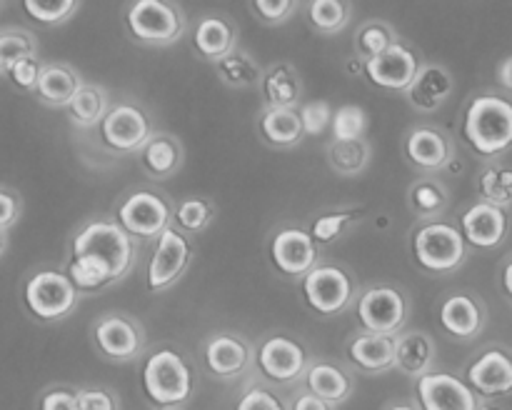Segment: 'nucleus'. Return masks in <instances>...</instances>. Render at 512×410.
<instances>
[{"mask_svg":"<svg viewBox=\"0 0 512 410\" xmlns=\"http://www.w3.org/2000/svg\"><path fill=\"white\" fill-rule=\"evenodd\" d=\"M80 88H83V83L68 65H45L35 93L50 108H68Z\"/></svg>","mask_w":512,"mask_h":410,"instance_id":"393cba45","label":"nucleus"},{"mask_svg":"<svg viewBox=\"0 0 512 410\" xmlns=\"http://www.w3.org/2000/svg\"><path fill=\"white\" fill-rule=\"evenodd\" d=\"M303 293L310 308L320 315H335L345 310L353 298V283L348 273L333 265H318L303 280Z\"/></svg>","mask_w":512,"mask_h":410,"instance_id":"6e6552de","label":"nucleus"},{"mask_svg":"<svg viewBox=\"0 0 512 410\" xmlns=\"http://www.w3.org/2000/svg\"><path fill=\"white\" fill-rule=\"evenodd\" d=\"M250 363V348L245 340L235 338V335H215L205 345V365L213 375L220 378H233V375L243 373Z\"/></svg>","mask_w":512,"mask_h":410,"instance_id":"aec40b11","label":"nucleus"},{"mask_svg":"<svg viewBox=\"0 0 512 410\" xmlns=\"http://www.w3.org/2000/svg\"><path fill=\"white\" fill-rule=\"evenodd\" d=\"M40 410H80L78 393L65 388H53L40 398Z\"/></svg>","mask_w":512,"mask_h":410,"instance_id":"09e8293b","label":"nucleus"},{"mask_svg":"<svg viewBox=\"0 0 512 410\" xmlns=\"http://www.w3.org/2000/svg\"><path fill=\"white\" fill-rule=\"evenodd\" d=\"M163 410H178V408H163Z\"/></svg>","mask_w":512,"mask_h":410,"instance_id":"4d7b16f0","label":"nucleus"},{"mask_svg":"<svg viewBox=\"0 0 512 410\" xmlns=\"http://www.w3.org/2000/svg\"><path fill=\"white\" fill-rule=\"evenodd\" d=\"M410 200L415 205V213L420 218H433V215H440L448 205V193L440 183L435 180H418L413 185V193H410Z\"/></svg>","mask_w":512,"mask_h":410,"instance_id":"4c0bfd02","label":"nucleus"},{"mask_svg":"<svg viewBox=\"0 0 512 410\" xmlns=\"http://www.w3.org/2000/svg\"><path fill=\"white\" fill-rule=\"evenodd\" d=\"M183 150L168 135H153L143 148V165L153 178H168L180 168Z\"/></svg>","mask_w":512,"mask_h":410,"instance_id":"7c9ffc66","label":"nucleus"},{"mask_svg":"<svg viewBox=\"0 0 512 410\" xmlns=\"http://www.w3.org/2000/svg\"><path fill=\"white\" fill-rule=\"evenodd\" d=\"M328 158L340 175H358L370 160V145L365 140H333Z\"/></svg>","mask_w":512,"mask_h":410,"instance_id":"473e14b6","label":"nucleus"},{"mask_svg":"<svg viewBox=\"0 0 512 410\" xmlns=\"http://www.w3.org/2000/svg\"><path fill=\"white\" fill-rule=\"evenodd\" d=\"M480 195L483 203L495 205V208H510L512 205V168H503V165H490L483 170L478 178Z\"/></svg>","mask_w":512,"mask_h":410,"instance_id":"72a5a7b5","label":"nucleus"},{"mask_svg":"<svg viewBox=\"0 0 512 410\" xmlns=\"http://www.w3.org/2000/svg\"><path fill=\"white\" fill-rule=\"evenodd\" d=\"M195 48L203 58L208 60H223L235 50V30L228 20L223 18H205L200 20L198 30H195Z\"/></svg>","mask_w":512,"mask_h":410,"instance_id":"cd10ccee","label":"nucleus"},{"mask_svg":"<svg viewBox=\"0 0 512 410\" xmlns=\"http://www.w3.org/2000/svg\"><path fill=\"white\" fill-rule=\"evenodd\" d=\"M18 218H20V200L15 198L8 188H5L3 193H0V228H3V233Z\"/></svg>","mask_w":512,"mask_h":410,"instance_id":"8fccbe9b","label":"nucleus"},{"mask_svg":"<svg viewBox=\"0 0 512 410\" xmlns=\"http://www.w3.org/2000/svg\"><path fill=\"white\" fill-rule=\"evenodd\" d=\"M128 28L140 43L165 48L183 35V15L163 0H138L128 10Z\"/></svg>","mask_w":512,"mask_h":410,"instance_id":"39448f33","label":"nucleus"},{"mask_svg":"<svg viewBox=\"0 0 512 410\" xmlns=\"http://www.w3.org/2000/svg\"><path fill=\"white\" fill-rule=\"evenodd\" d=\"M258 360L263 373L275 383H293L300 375L308 373L305 350L295 340L285 338V335H275V338L265 340L260 345Z\"/></svg>","mask_w":512,"mask_h":410,"instance_id":"2eb2a0df","label":"nucleus"},{"mask_svg":"<svg viewBox=\"0 0 512 410\" xmlns=\"http://www.w3.org/2000/svg\"><path fill=\"white\" fill-rule=\"evenodd\" d=\"M175 220L183 230L188 233H195V230H203L205 225L213 220V205L208 200H200V198H190L185 203H180L175 208Z\"/></svg>","mask_w":512,"mask_h":410,"instance_id":"79ce46f5","label":"nucleus"},{"mask_svg":"<svg viewBox=\"0 0 512 410\" xmlns=\"http://www.w3.org/2000/svg\"><path fill=\"white\" fill-rule=\"evenodd\" d=\"M170 208L160 195L138 190L118 210V223L135 238H160L168 230Z\"/></svg>","mask_w":512,"mask_h":410,"instance_id":"1a4fd4ad","label":"nucleus"},{"mask_svg":"<svg viewBox=\"0 0 512 410\" xmlns=\"http://www.w3.org/2000/svg\"><path fill=\"white\" fill-rule=\"evenodd\" d=\"M253 8H255V13L265 20V23L275 25L293 13L295 3L293 0H255Z\"/></svg>","mask_w":512,"mask_h":410,"instance_id":"49530a36","label":"nucleus"},{"mask_svg":"<svg viewBox=\"0 0 512 410\" xmlns=\"http://www.w3.org/2000/svg\"><path fill=\"white\" fill-rule=\"evenodd\" d=\"M263 90L270 108L285 110H293L300 103V95H303V85H300L298 73L290 63H275L273 68L265 70Z\"/></svg>","mask_w":512,"mask_h":410,"instance_id":"b1692460","label":"nucleus"},{"mask_svg":"<svg viewBox=\"0 0 512 410\" xmlns=\"http://www.w3.org/2000/svg\"><path fill=\"white\" fill-rule=\"evenodd\" d=\"M453 85V75H450L448 68H443L438 63H428L420 68L418 78L410 85L408 98L418 110L433 113V110H438L453 95Z\"/></svg>","mask_w":512,"mask_h":410,"instance_id":"6ab92c4d","label":"nucleus"},{"mask_svg":"<svg viewBox=\"0 0 512 410\" xmlns=\"http://www.w3.org/2000/svg\"><path fill=\"white\" fill-rule=\"evenodd\" d=\"M355 43H358V50L365 55V60H373L378 58V55L388 53L398 40H395L393 30H390L388 23L373 20V23H365L363 28H360Z\"/></svg>","mask_w":512,"mask_h":410,"instance_id":"e433bc0d","label":"nucleus"},{"mask_svg":"<svg viewBox=\"0 0 512 410\" xmlns=\"http://www.w3.org/2000/svg\"><path fill=\"white\" fill-rule=\"evenodd\" d=\"M310 23L320 30V33H338L343 25L348 23L350 8L348 3L340 0H313L308 8Z\"/></svg>","mask_w":512,"mask_h":410,"instance_id":"f704fd0d","label":"nucleus"},{"mask_svg":"<svg viewBox=\"0 0 512 410\" xmlns=\"http://www.w3.org/2000/svg\"><path fill=\"white\" fill-rule=\"evenodd\" d=\"M25 13L33 20L45 25H58L68 20L75 10L80 8L75 0H25L23 3Z\"/></svg>","mask_w":512,"mask_h":410,"instance_id":"58836bf2","label":"nucleus"},{"mask_svg":"<svg viewBox=\"0 0 512 410\" xmlns=\"http://www.w3.org/2000/svg\"><path fill=\"white\" fill-rule=\"evenodd\" d=\"M350 360L363 370H388L398 358V338L395 335L363 333L350 343Z\"/></svg>","mask_w":512,"mask_h":410,"instance_id":"4be33fe9","label":"nucleus"},{"mask_svg":"<svg viewBox=\"0 0 512 410\" xmlns=\"http://www.w3.org/2000/svg\"><path fill=\"white\" fill-rule=\"evenodd\" d=\"M305 383H308L310 393L318 395V398H323L330 405L343 403L350 395V390H353V383H350L348 375L333 363L310 365L308 373H305Z\"/></svg>","mask_w":512,"mask_h":410,"instance_id":"bb28decb","label":"nucleus"},{"mask_svg":"<svg viewBox=\"0 0 512 410\" xmlns=\"http://www.w3.org/2000/svg\"><path fill=\"white\" fill-rule=\"evenodd\" d=\"M468 383L475 393L488 398L512 393V355L503 348L485 350L468 368Z\"/></svg>","mask_w":512,"mask_h":410,"instance_id":"f3484780","label":"nucleus"},{"mask_svg":"<svg viewBox=\"0 0 512 410\" xmlns=\"http://www.w3.org/2000/svg\"><path fill=\"white\" fill-rule=\"evenodd\" d=\"M415 258L430 273H450L468 253V240L448 223H428L413 238Z\"/></svg>","mask_w":512,"mask_h":410,"instance_id":"20e7f679","label":"nucleus"},{"mask_svg":"<svg viewBox=\"0 0 512 410\" xmlns=\"http://www.w3.org/2000/svg\"><path fill=\"white\" fill-rule=\"evenodd\" d=\"M80 410H118V400L113 393L103 388H83L78 390Z\"/></svg>","mask_w":512,"mask_h":410,"instance_id":"de8ad7c7","label":"nucleus"},{"mask_svg":"<svg viewBox=\"0 0 512 410\" xmlns=\"http://www.w3.org/2000/svg\"><path fill=\"white\" fill-rule=\"evenodd\" d=\"M25 58H35V40L23 30H3V35H0V70L8 75L10 68Z\"/></svg>","mask_w":512,"mask_h":410,"instance_id":"c9c22d12","label":"nucleus"},{"mask_svg":"<svg viewBox=\"0 0 512 410\" xmlns=\"http://www.w3.org/2000/svg\"><path fill=\"white\" fill-rule=\"evenodd\" d=\"M405 150H408V158L425 170L445 168L450 160V155H453L450 140L445 138L440 130L425 128V125L423 128H415L413 133L408 135Z\"/></svg>","mask_w":512,"mask_h":410,"instance_id":"5701e85b","label":"nucleus"},{"mask_svg":"<svg viewBox=\"0 0 512 410\" xmlns=\"http://www.w3.org/2000/svg\"><path fill=\"white\" fill-rule=\"evenodd\" d=\"M460 233L475 248H498L508 233V215L503 208L490 203H475L460 218Z\"/></svg>","mask_w":512,"mask_h":410,"instance_id":"dca6fc26","label":"nucleus"},{"mask_svg":"<svg viewBox=\"0 0 512 410\" xmlns=\"http://www.w3.org/2000/svg\"><path fill=\"white\" fill-rule=\"evenodd\" d=\"M368 128V115L360 105H343L333 118V138L335 140H363Z\"/></svg>","mask_w":512,"mask_h":410,"instance_id":"ea45409f","label":"nucleus"},{"mask_svg":"<svg viewBox=\"0 0 512 410\" xmlns=\"http://www.w3.org/2000/svg\"><path fill=\"white\" fill-rule=\"evenodd\" d=\"M290 410H333V405L325 403L323 398H318V395H313L308 390V393H300L298 398L293 400Z\"/></svg>","mask_w":512,"mask_h":410,"instance_id":"3c124183","label":"nucleus"},{"mask_svg":"<svg viewBox=\"0 0 512 410\" xmlns=\"http://www.w3.org/2000/svg\"><path fill=\"white\" fill-rule=\"evenodd\" d=\"M420 68L423 65L418 63V55L405 48L403 43H395L388 53L378 55V58L365 60V75L370 78V83L385 90H405V93L415 83Z\"/></svg>","mask_w":512,"mask_h":410,"instance_id":"ddd939ff","label":"nucleus"},{"mask_svg":"<svg viewBox=\"0 0 512 410\" xmlns=\"http://www.w3.org/2000/svg\"><path fill=\"white\" fill-rule=\"evenodd\" d=\"M133 260L135 245L128 230L120 223L95 220L75 235L68 275L75 288L98 290L123 278Z\"/></svg>","mask_w":512,"mask_h":410,"instance_id":"f257e3e1","label":"nucleus"},{"mask_svg":"<svg viewBox=\"0 0 512 410\" xmlns=\"http://www.w3.org/2000/svg\"><path fill=\"white\" fill-rule=\"evenodd\" d=\"M358 318L365 333L395 335L408 318V303L400 290L390 285H375L360 295Z\"/></svg>","mask_w":512,"mask_h":410,"instance_id":"0eeeda50","label":"nucleus"},{"mask_svg":"<svg viewBox=\"0 0 512 410\" xmlns=\"http://www.w3.org/2000/svg\"><path fill=\"white\" fill-rule=\"evenodd\" d=\"M40 73H43V68H40V63L35 58H25L20 60V63H15L13 68H10V80H13L18 88L23 90H38V83H40Z\"/></svg>","mask_w":512,"mask_h":410,"instance_id":"c03bdc74","label":"nucleus"},{"mask_svg":"<svg viewBox=\"0 0 512 410\" xmlns=\"http://www.w3.org/2000/svg\"><path fill=\"white\" fill-rule=\"evenodd\" d=\"M358 210H333V213H325L320 218H315L310 235L315 238V243H333L338 235L345 233L353 220H358Z\"/></svg>","mask_w":512,"mask_h":410,"instance_id":"a19ab883","label":"nucleus"},{"mask_svg":"<svg viewBox=\"0 0 512 410\" xmlns=\"http://www.w3.org/2000/svg\"><path fill=\"white\" fill-rule=\"evenodd\" d=\"M390 410H415V408H413V405H393Z\"/></svg>","mask_w":512,"mask_h":410,"instance_id":"5fc2aeb1","label":"nucleus"},{"mask_svg":"<svg viewBox=\"0 0 512 410\" xmlns=\"http://www.w3.org/2000/svg\"><path fill=\"white\" fill-rule=\"evenodd\" d=\"M275 265L285 275H308L310 270L318 268V245L308 230L283 228L273 238L270 245Z\"/></svg>","mask_w":512,"mask_h":410,"instance_id":"4468645a","label":"nucleus"},{"mask_svg":"<svg viewBox=\"0 0 512 410\" xmlns=\"http://www.w3.org/2000/svg\"><path fill=\"white\" fill-rule=\"evenodd\" d=\"M440 323L455 338H475L483 328V308L473 295H450L440 305Z\"/></svg>","mask_w":512,"mask_h":410,"instance_id":"412c9836","label":"nucleus"},{"mask_svg":"<svg viewBox=\"0 0 512 410\" xmlns=\"http://www.w3.org/2000/svg\"><path fill=\"white\" fill-rule=\"evenodd\" d=\"M218 68V78L223 80L228 88L235 90H248L253 85L260 83V65L250 58L245 50H233L230 55H225L223 60L215 63Z\"/></svg>","mask_w":512,"mask_h":410,"instance_id":"2f4dec72","label":"nucleus"},{"mask_svg":"<svg viewBox=\"0 0 512 410\" xmlns=\"http://www.w3.org/2000/svg\"><path fill=\"white\" fill-rule=\"evenodd\" d=\"M235 410H285L278 395L265 388H250L243 398L238 400Z\"/></svg>","mask_w":512,"mask_h":410,"instance_id":"a18cd8bd","label":"nucleus"},{"mask_svg":"<svg viewBox=\"0 0 512 410\" xmlns=\"http://www.w3.org/2000/svg\"><path fill=\"white\" fill-rule=\"evenodd\" d=\"M418 398L423 410H480L478 393L450 373H433L418 378Z\"/></svg>","mask_w":512,"mask_h":410,"instance_id":"9d476101","label":"nucleus"},{"mask_svg":"<svg viewBox=\"0 0 512 410\" xmlns=\"http://www.w3.org/2000/svg\"><path fill=\"white\" fill-rule=\"evenodd\" d=\"M503 285H505V290H508V295L512 298V260L508 265H505V270H503Z\"/></svg>","mask_w":512,"mask_h":410,"instance_id":"864d4df0","label":"nucleus"},{"mask_svg":"<svg viewBox=\"0 0 512 410\" xmlns=\"http://www.w3.org/2000/svg\"><path fill=\"white\" fill-rule=\"evenodd\" d=\"M260 130H263L265 140L270 145H278V148H293L305 135L300 113L285 108L265 110L263 118H260Z\"/></svg>","mask_w":512,"mask_h":410,"instance_id":"c85d7f7f","label":"nucleus"},{"mask_svg":"<svg viewBox=\"0 0 512 410\" xmlns=\"http://www.w3.org/2000/svg\"><path fill=\"white\" fill-rule=\"evenodd\" d=\"M143 388L155 405L173 408L188 400L193 390V375L188 363L175 350L160 348L143 365Z\"/></svg>","mask_w":512,"mask_h":410,"instance_id":"7ed1b4c3","label":"nucleus"},{"mask_svg":"<svg viewBox=\"0 0 512 410\" xmlns=\"http://www.w3.org/2000/svg\"><path fill=\"white\" fill-rule=\"evenodd\" d=\"M480 410H498V408H490V405H485V408H480Z\"/></svg>","mask_w":512,"mask_h":410,"instance_id":"6e6d98bb","label":"nucleus"},{"mask_svg":"<svg viewBox=\"0 0 512 410\" xmlns=\"http://www.w3.org/2000/svg\"><path fill=\"white\" fill-rule=\"evenodd\" d=\"M25 303L40 320L65 318L78 303V288L70 275L58 270H40L25 283Z\"/></svg>","mask_w":512,"mask_h":410,"instance_id":"423d86ee","label":"nucleus"},{"mask_svg":"<svg viewBox=\"0 0 512 410\" xmlns=\"http://www.w3.org/2000/svg\"><path fill=\"white\" fill-rule=\"evenodd\" d=\"M108 113V95L98 85H83L68 105L70 120L80 128H93V125L103 123Z\"/></svg>","mask_w":512,"mask_h":410,"instance_id":"c756f323","label":"nucleus"},{"mask_svg":"<svg viewBox=\"0 0 512 410\" xmlns=\"http://www.w3.org/2000/svg\"><path fill=\"white\" fill-rule=\"evenodd\" d=\"M463 133L475 153L500 155L512 145V103L500 95H478L465 110Z\"/></svg>","mask_w":512,"mask_h":410,"instance_id":"f03ea898","label":"nucleus"},{"mask_svg":"<svg viewBox=\"0 0 512 410\" xmlns=\"http://www.w3.org/2000/svg\"><path fill=\"white\" fill-rule=\"evenodd\" d=\"M435 363V345L430 340V335L418 333H405L398 338V358H395V365H398L403 373L415 375V378H423V375L433 373Z\"/></svg>","mask_w":512,"mask_h":410,"instance_id":"a878e982","label":"nucleus"},{"mask_svg":"<svg viewBox=\"0 0 512 410\" xmlns=\"http://www.w3.org/2000/svg\"><path fill=\"white\" fill-rule=\"evenodd\" d=\"M498 80H500V85H503V88L512 90V55H510V58H505L503 63L498 65Z\"/></svg>","mask_w":512,"mask_h":410,"instance_id":"603ef678","label":"nucleus"},{"mask_svg":"<svg viewBox=\"0 0 512 410\" xmlns=\"http://www.w3.org/2000/svg\"><path fill=\"white\" fill-rule=\"evenodd\" d=\"M100 133L108 148L118 153H133L148 145L150 140V123L145 113L133 105H115L105 120L100 123Z\"/></svg>","mask_w":512,"mask_h":410,"instance_id":"9b49d317","label":"nucleus"},{"mask_svg":"<svg viewBox=\"0 0 512 410\" xmlns=\"http://www.w3.org/2000/svg\"><path fill=\"white\" fill-rule=\"evenodd\" d=\"M335 113L328 100H310L300 108V120H303L305 135H323L325 128L333 123Z\"/></svg>","mask_w":512,"mask_h":410,"instance_id":"37998d69","label":"nucleus"},{"mask_svg":"<svg viewBox=\"0 0 512 410\" xmlns=\"http://www.w3.org/2000/svg\"><path fill=\"white\" fill-rule=\"evenodd\" d=\"M190 263V243L178 233L168 228L158 238L153 250V258L148 263V288L165 290L185 273Z\"/></svg>","mask_w":512,"mask_h":410,"instance_id":"f8f14e48","label":"nucleus"},{"mask_svg":"<svg viewBox=\"0 0 512 410\" xmlns=\"http://www.w3.org/2000/svg\"><path fill=\"white\" fill-rule=\"evenodd\" d=\"M95 340L100 350L113 360H130L143 348V333L133 320L123 315H110L95 325Z\"/></svg>","mask_w":512,"mask_h":410,"instance_id":"a211bd4d","label":"nucleus"}]
</instances>
